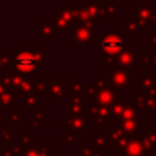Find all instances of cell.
<instances>
[{"label":"cell","instance_id":"obj_1","mask_svg":"<svg viewBox=\"0 0 156 156\" xmlns=\"http://www.w3.org/2000/svg\"><path fill=\"white\" fill-rule=\"evenodd\" d=\"M101 54L100 60L105 62L108 67L115 66L117 56L122 52L124 48V43L122 35L118 33H101Z\"/></svg>","mask_w":156,"mask_h":156},{"label":"cell","instance_id":"obj_2","mask_svg":"<svg viewBox=\"0 0 156 156\" xmlns=\"http://www.w3.org/2000/svg\"><path fill=\"white\" fill-rule=\"evenodd\" d=\"M73 33L68 34L71 39H73L74 43H82V44H96V39L94 37V26L93 23H82V22H72Z\"/></svg>","mask_w":156,"mask_h":156},{"label":"cell","instance_id":"obj_3","mask_svg":"<svg viewBox=\"0 0 156 156\" xmlns=\"http://www.w3.org/2000/svg\"><path fill=\"white\" fill-rule=\"evenodd\" d=\"M135 82V73L129 69L113 68L108 72V82L107 84L117 90V89H127L132 83Z\"/></svg>","mask_w":156,"mask_h":156},{"label":"cell","instance_id":"obj_4","mask_svg":"<svg viewBox=\"0 0 156 156\" xmlns=\"http://www.w3.org/2000/svg\"><path fill=\"white\" fill-rule=\"evenodd\" d=\"M141 58L140 55H135L134 50L129 49V45L128 44H124V48L122 50V52L117 56L116 58V62H115V66L113 68H121V69H128L130 68L136 61L139 62Z\"/></svg>","mask_w":156,"mask_h":156},{"label":"cell","instance_id":"obj_5","mask_svg":"<svg viewBox=\"0 0 156 156\" xmlns=\"http://www.w3.org/2000/svg\"><path fill=\"white\" fill-rule=\"evenodd\" d=\"M15 66L20 69V71H23V72H30L33 71L34 68H37L38 66V58L32 52H28V51H23V52H20L16 58H15Z\"/></svg>","mask_w":156,"mask_h":156},{"label":"cell","instance_id":"obj_6","mask_svg":"<svg viewBox=\"0 0 156 156\" xmlns=\"http://www.w3.org/2000/svg\"><path fill=\"white\" fill-rule=\"evenodd\" d=\"M135 20L138 22L139 28H150L151 27V16L152 7L151 5H135L134 6Z\"/></svg>","mask_w":156,"mask_h":156},{"label":"cell","instance_id":"obj_7","mask_svg":"<svg viewBox=\"0 0 156 156\" xmlns=\"http://www.w3.org/2000/svg\"><path fill=\"white\" fill-rule=\"evenodd\" d=\"M94 100L96 102V106L111 107L113 105V102L117 100V90H115L110 85H107L106 88L98 90Z\"/></svg>","mask_w":156,"mask_h":156},{"label":"cell","instance_id":"obj_8","mask_svg":"<svg viewBox=\"0 0 156 156\" xmlns=\"http://www.w3.org/2000/svg\"><path fill=\"white\" fill-rule=\"evenodd\" d=\"M117 152L121 156H144V155H147L145 152L140 140L136 138H133L123 149L117 150Z\"/></svg>","mask_w":156,"mask_h":156},{"label":"cell","instance_id":"obj_9","mask_svg":"<svg viewBox=\"0 0 156 156\" xmlns=\"http://www.w3.org/2000/svg\"><path fill=\"white\" fill-rule=\"evenodd\" d=\"M102 4H104V1H100V0H95V1L85 0L84 1L83 6H85V9H87L91 23L93 22H101V18H102V13H101Z\"/></svg>","mask_w":156,"mask_h":156},{"label":"cell","instance_id":"obj_10","mask_svg":"<svg viewBox=\"0 0 156 156\" xmlns=\"http://www.w3.org/2000/svg\"><path fill=\"white\" fill-rule=\"evenodd\" d=\"M62 124L65 128L68 129V133H82L83 130H85L87 128L90 127V122H83L79 119H74L71 117H63L62 119Z\"/></svg>","mask_w":156,"mask_h":156},{"label":"cell","instance_id":"obj_11","mask_svg":"<svg viewBox=\"0 0 156 156\" xmlns=\"http://www.w3.org/2000/svg\"><path fill=\"white\" fill-rule=\"evenodd\" d=\"M138 108L135 105L134 99H128V100H123V110H122V115H121V121H127V119H133V118H138ZM119 121V122H121Z\"/></svg>","mask_w":156,"mask_h":156},{"label":"cell","instance_id":"obj_12","mask_svg":"<svg viewBox=\"0 0 156 156\" xmlns=\"http://www.w3.org/2000/svg\"><path fill=\"white\" fill-rule=\"evenodd\" d=\"M118 127L124 132V134L134 136L136 134V132L140 129V122H139V118L121 121V122H118Z\"/></svg>","mask_w":156,"mask_h":156},{"label":"cell","instance_id":"obj_13","mask_svg":"<svg viewBox=\"0 0 156 156\" xmlns=\"http://www.w3.org/2000/svg\"><path fill=\"white\" fill-rule=\"evenodd\" d=\"M156 80L152 77V73L149 71L144 74V77L140 80V88L146 90L147 96H156V89H155Z\"/></svg>","mask_w":156,"mask_h":156},{"label":"cell","instance_id":"obj_14","mask_svg":"<svg viewBox=\"0 0 156 156\" xmlns=\"http://www.w3.org/2000/svg\"><path fill=\"white\" fill-rule=\"evenodd\" d=\"M84 111H89L96 119H107L111 117V107H102V106H93V105H87L84 106Z\"/></svg>","mask_w":156,"mask_h":156},{"label":"cell","instance_id":"obj_15","mask_svg":"<svg viewBox=\"0 0 156 156\" xmlns=\"http://www.w3.org/2000/svg\"><path fill=\"white\" fill-rule=\"evenodd\" d=\"M90 144L94 145L96 149L106 150L107 144H108V134L107 133H100V134L95 135V138L90 139Z\"/></svg>","mask_w":156,"mask_h":156},{"label":"cell","instance_id":"obj_16","mask_svg":"<svg viewBox=\"0 0 156 156\" xmlns=\"http://www.w3.org/2000/svg\"><path fill=\"white\" fill-rule=\"evenodd\" d=\"M118 12V6L113 4L112 0H107L106 2L102 4V7H101V13H102V17L104 16H107V17H115Z\"/></svg>","mask_w":156,"mask_h":156},{"label":"cell","instance_id":"obj_17","mask_svg":"<svg viewBox=\"0 0 156 156\" xmlns=\"http://www.w3.org/2000/svg\"><path fill=\"white\" fill-rule=\"evenodd\" d=\"M84 115H85V111H84L83 105H71V106H68V117L83 121Z\"/></svg>","mask_w":156,"mask_h":156},{"label":"cell","instance_id":"obj_18","mask_svg":"<svg viewBox=\"0 0 156 156\" xmlns=\"http://www.w3.org/2000/svg\"><path fill=\"white\" fill-rule=\"evenodd\" d=\"M52 23L54 26L56 27V29L58 30H62V32H67L71 27H72V21H68V20H65L60 16H56L52 18Z\"/></svg>","mask_w":156,"mask_h":156},{"label":"cell","instance_id":"obj_19","mask_svg":"<svg viewBox=\"0 0 156 156\" xmlns=\"http://www.w3.org/2000/svg\"><path fill=\"white\" fill-rule=\"evenodd\" d=\"M139 26H138V22L135 20L134 16H130L127 22L124 23V28H123V33H129V34H135L139 32Z\"/></svg>","mask_w":156,"mask_h":156},{"label":"cell","instance_id":"obj_20","mask_svg":"<svg viewBox=\"0 0 156 156\" xmlns=\"http://www.w3.org/2000/svg\"><path fill=\"white\" fill-rule=\"evenodd\" d=\"M57 83H62L61 78H54L52 79V85H51V95L52 99H62L63 96V89L57 84Z\"/></svg>","mask_w":156,"mask_h":156},{"label":"cell","instance_id":"obj_21","mask_svg":"<svg viewBox=\"0 0 156 156\" xmlns=\"http://www.w3.org/2000/svg\"><path fill=\"white\" fill-rule=\"evenodd\" d=\"M80 87L83 89V93L87 94L89 99H91V100L95 99V95H96V93H98L99 89L95 87L94 83H82Z\"/></svg>","mask_w":156,"mask_h":156},{"label":"cell","instance_id":"obj_22","mask_svg":"<svg viewBox=\"0 0 156 156\" xmlns=\"http://www.w3.org/2000/svg\"><path fill=\"white\" fill-rule=\"evenodd\" d=\"M122 110H123V100H118L117 99L113 102V105L111 106V117L119 119L121 118V115H122Z\"/></svg>","mask_w":156,"mask_h":156},{"label":"cell","instance_id":"obj_23","mask_svg":"<svg viewBox=\"0 0 156 156\" xmlns=\"http://www.w3.org/2000/svg\"><path fill=\"white\" fill-rule=\"evenodd\" d=\"M123 135H124V132H123L119 127L113 128V129L108 133V144L113 145V144H115L116 141H118Z\"/></svg>","mask_w":156,"mask_h":156},{"label":"cell","instance_id":"obj_24","mask_svg":"<svg viewBox=\"0 0 156 156\" xmlns=\"http://www.w3.org/2000/svg\"><path fill=\"white\" fill-rule=\"evenodd\" d=\"M138 139L140 140V143H141V145H143V147H144V150H145L146 154H151L155 150V146L149 141V139H147V136H146L145 133H140V135H139Z\"/></svg>","mask_w":156,"mask_h":156},{"label":"cell","instance_id":"obj_25","mask_svg":"<svg viewBox=\"0 0 156 156\" xmlns=\"http://www.w3.org/2000/svg\"><path fill=\"white\" fill-rule=\"evenodd\" d=\"M78 149H79V154L82 156H101V154L98 150H91L85 144H79Z\"/></svg>","mask_w":156,"mask_h":156},{"label":"cell","instance_id":"obj_26","mask_svg":"<svg viewBox=\"0 0 156 156\" xmlns=\"http://www.w3.org/2000/svg\"><path fill=\"white\" fill-rule=\"evenodd\" d=\"M133 138H134V136H130V135L124 134L118 141H116V143L112 145V149H113V150H121V149H123V147H124V146H126Z\"/></svg>","mask_w":156,"mask_h":156},{"label":"cell","instance_id":"obj_27","mask_svg":"<svg viewBox=\"0 0 156 156\" xmlns=\"http://www.w3.org/2000/svg\"><path fill=\"white\" fill-rule=\"evenodd\" d=\"M139 63H140L141 67H145V66H152V67H156V55L141 56Z\"/></svg>","mask_w":156,"mask_h":156},{"label":"cell","instance_id":"obj_28","mask_svg":"<svg viewBox=\"0 0 156 156\" xmlns=\"http://www.w3.org/2000/svg\"><path fill=\"white\" fill-rule=\"evenodd\" d=\"M84 96L77 95V94H69L68 95V106L71 105H83Z\"/></svg>","mask_w":156,"mask_h":156},{"label":"cell","instance_id":"obj_29","mask_svg":"<svg viewBox=\"0 0 156 156\" xmlns=\"http://www.w3.org/2000/svg\"><path fill=\"white\" fill-rule=\"evenodd\" d=\"M134 101H135V105H136L138 111L145 110V104H146V96H145V95H143V94H136Z\"/></svg>","mask_w":156,"mask_h":156},{"label":"cell","instance_id":"obj_30","mask_svg":"<svg viewBox=\"0 0 156 156\" xmlns=\"http://www.w3.org/2000/svg\"><path fill=\"white\" fill-rule=\"evenodd\" d=\"M145 110H149V111H156V96H146Z\"/></svg>","mask_w":156,"mask_h":156},{"label":"cell","instance_id":"obj_31","mask_svg":"<svg viewBox=\"0 0 156 156\" xmlns=\"http://www.w3.org/2000/svg\"><path fill=\"white\" fill-rule=\"evenodd\" d=\"M52 33H54V28H52V26L49 24V23H45V24L43 26V28H41V35L49 38L50 35H52Z\"/></svg>","mask_w":156,"mask_h":156},{"label":"cell","instance_id":"obj_32","mask_svg":"<svg viewBox=\"0 0 156 156\" xmlns=\"http://www.w3.org/2000/svg\"><path fill=\"white\" fill-rule=\"evenodd\" d=\"M146 136H147L149 141H150L154 146H156V128H155V127H152V128L150 129V133L146 134Z\"/></svg>","mask_w":156,"mask_h":156},{"label":"cell","instance_id":"obj_33","mask_svg":"<svg viewBox=\"0 0 156 156\" xmlns=\"http://www.w3.org/2000/svg\"><path fill=\"white\" fill-rule=\"evenodd\" d=\"M95 87L98 88V89H104V88H106L108 84H107V82L105 80V79H102V78H96V80H95Z\"/></svg>","mask_w":156,"mask_h":156},{"label":"cell","instance_id":"obj_34","mask_svg":"<svg viewBox=\"0 0 156 156\" xmlns=\"http://www.w3.org/2000/svg\"><path fill=\"white\" fill-rule=\"evenodd\" d=\"M62 141H63V144H66V145L72 144V143H73V136H72V134H71V133H63V135H62Z\"/></svg>","mask_w":156,"mask_h":156},{"label":"cell","instance_id":"obj_35","mask_svg":"<svg viewBox=\"0 0 156 156\" xmlns=\"http://www.w3.org/2000/svg\"><path fill=\"white\" fill-rule=\"evenodd\" d=\"M95 126H96L98 128H105V127L107 126V122H106L105 119H96Z\"/></svg>","mask_w":156,"mask_h":156},{"label":"cell","instance_id":"obj_36","mask_svg":"<svg viewBox=\"0 0 156 156\" xmlns=\"http://www.w3.org/2000/svg\"><path fill=\"white\" fill-rule=\"evenodd\" d=\"M150 39H151V44H152V45H155V46H156V34H152V35H151V38H150Z\"/></svg>","mask_w":156,"mask_h":156},{"label":"cell","instance_id":"obj_37","mask_svg":"<svg viewBox=\"0 0 156 156\" xmlns=\"http://www.w3.org/2000/svg\"><path fill=\"white\" fill-rule=\"evenodd\" d=\"M152 22H155L156 23V11L155 12H152V16H151V23Z\"/></svg>","mask_w":156,"mask_h":156},{"label":"cell","instance_id":"obj_38","mask_svg":"<svg viewBox=\"0 0 156 156\" xmlns=\"http://www.w3.org/2000/svg\"><path fill=\"white\" fill-rule=\"evenodd\" d=\"M144 156H154V155H151V154H147V155H144Z\"/></svg>","mask_w":156,"mask_h":156},{"label":"cell","instance_id":"obj_39","mask_svg":"<svg viewBox=\"0 0 156 156\" xmlns=\"http://www.w3.org/2000/svg\"><path fill=\"white\" fill-rule=\"evenodd\" d=\"M155 89H156V85H155Z\"/></svg>","mask_w":156,"mask_h":156},{"label":"cell","instance_id":"obj_40","mask_svg":"<svg viewBox=\"0 0 156 156\" xmlns=\"http://www.w3.org/2000/svg\"><path fill=\"white\" fill-rule=\"evenodd\" d=\"M155 128H156V127H155Z\"/></svg>","mask_w":156,"mask_h":156}]
</instances>
